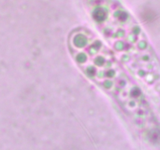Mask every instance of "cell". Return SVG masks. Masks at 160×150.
<instances>
[{"instance_id": "1", "label": "cell", "mask_w": 160, "mask_h": 150, "mask_svg": "<svg viewBox=\"0 0 160 150\" xmlns=\"http://www.w3.org/2000/svg\"><path fill=\"white\" fill-rule=\"evenodd\" d=\"M69 48L83 73L109 95L128 118L135 123L148 118L140 90L107 45L82 31L72 34Z\"/></svg>"}]
</instances>
